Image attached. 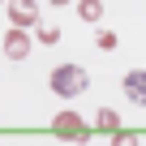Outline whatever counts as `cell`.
<instances>
[{
    "label": "cell",
    "mask_w": 146,
    "mask_h": 146,
    "mask_svg": "<svg viewBox=\"0 0 146 146\" xmlns=\"http://www.w3.org/2000/svg\"><path fill=\"white\" fill-rule=\"evenodd\" d=\"M52 5H69V0H52Z\"/></svg>",
    "instance_id": "cell-10"
},
{
    "label": "cell",
    "mask_w": 146,
    "mask_h": 146,
    "mask_svg": "<svg viewBox=\"0 0 146 146\" xmlns=\"http://www.w3.org/2000/svg\"><path fill=\"white\" fill-rule=\"evenodd\" d=\"M78 13H82L86 22H99V13H103V0H82V5H78Z\"/></svg>",
    "instance_id": "cell-6"
},
{
    "label": "cell",
    "mask_w": 146,
    "mask_h": 146,
    "mask_svg": "<svg viewBox=\"0 0 146 146\" xmlns=\"http://www.w3.org/2000/svg\"><path fill=\"white\" fill-rule=\"evenodd\" d=\"M99 47L112 52V47H116V35H112V30H99Z\"/></svg>",
    "instance_id": "cell-8"
},
{
    "label": "cell",
    "mask_w": 146,
    "mask_h": 146,
    "mask_svg": "<svg viewBox=\"0 0 146 146\" xmlns=\"http://www.w3.org/2000/svg\"><path fill=\"white\" fill-rule=\"evenodd\" d=\"M52 90H56L60 99L82 95V90H86V69H82V64H56V69H52Z\"/></svg>",
    "instance_id": "cell-1"
},
{
    "label": "cell",
    "mask_w": 146,
    "mask_h": 146,
    "mask_svg": "<svg viewBox=\"0 0 146 146\" xmlns=\"http://www.w3.org/2000/svg\"><path fill=\"white\" fill-rule=\"evenodd\" d=\"M0 5H5V0H0Z\"/></svg>",
    "instance_id": "cell-11"
},
{
    "label": "cell",
    "mask_w": 146,
    "mask_h": 146,
    "mask_svg": "<svg viewBox=\"0 0 146 146\" xmlns=\"http://www.w3.org/2000/svg\"><path fill=\"white\" fill-rule=\"evenodd\" d=\"M52 129H56L60 137H69V142H86V125L73 116V112H60V116L52 120Z\"/></svg>",
    "instance_id": "cell-2"
},
{
    "label": "cell",
    "mask_w": 146,
    "mask_h": 146,
    "mask_svg": "<svg viewBox=\"0 0 146 146\" xmlns=\"http://www.w3.org/2000/svg\"><path fill=\"white\" fill-rule=\"evenodd\" d=\"M9 17L17 26H30V22H39V5L35 0H9Z\"/></svg>",
    "instance_id": "cell-4"
},
{
    "label": "cell",
    "mask_w": 146,
    "mask_h": 146,
    "mask_svg": "<svg viewBox=\"0 0 146 146\" xmlns=\"http://www.w3.org/2000/svg\"><path fill=\"white\" fill-rule=\"evenodd\" d=\"M26 52H30V35H26L22 26H17V30H9V35H5V56H13V60H22Z\"/></svg>",
    "instance_id": "cell-5"
},
{
    "label": "cell",
    "mask_w": 146,
    "mask_h": 146,
    "mask_svg": "<svg viewBox=\"0 0 146 146\" xmlns=\"http://www.w3.org/2000/svg\"><path fill=\"white\" fill-rule=\"evenodd\" d=\"M56 39H60V30H52V26H47V30H39V43H56Z\"/></svg>",
    "instance_id": "cell-9"
},
{
    "label": "cell",
    "mask_w": 146,
    "mask_h": 146,
    "mask_svg": "<svg viewBox=\"0 0 146 146\" xmlns=\"http://www.w3.org/2000/svg\"><path fill=\"white\" fill-rule=\"evenodd\" d=\"M125 95H129V103L146 108V69H129L125 73Z\"/></svg>",
    "instance_id": "cell-3"
},
{
    "label": "cell",
    "mask_w": 146,
    "mask_h": 146,
    "mask_svg": "<svg viewBox=\"0 0 146 146\" xmlns=\"http://www.w3.org/2000/svg\"><path fill=\"white\" fill-rule=\"evenodd\" d=\"M99 129H103V133H116V129H120V116H116L112 108H103V112H99Z\"/></svg>",
    "instance_id": "cell-7"
}]
</instances>
